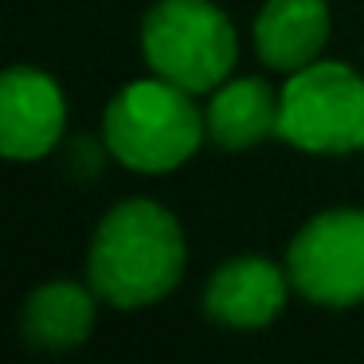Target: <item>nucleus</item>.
Wrapping results in <instances>:
<instances>
[{
  "instance_id": "nucleus-3",
  "label": "nucleus",
  "mask_w": 364,
  "mask_h": 364,
  "mask_svg": "<svg viewBox=\"0 0 364 364\" xmlns=\"http://www.w3.org/2000/svg\"><path fill=\"white\" fill-rule=\"evenodd\" d=\"M141 51L153 75L204 95L231 75L239 40L212 0H157L141 20Z\"/></svg>"
},
{
  "instance_id": "nucleus-6",
  "label": "nucleus",
  "mask_w": 364,
  "mask_h": 364,
  "mask_svg": "<svg viewBox=\"0 0 364 364\" xmlns=\"http://www.w3.org/2000/svg\"><path fill=\"white\" fill-rule=\"evenodd\" d=\"M67 98L51 75L9 67L0 79V149L9 161H40L59 145Z\"/></svg>"
},
{
  "instance_id": "nucleus-1",
  "label": "nucleus",
  "mask_w": 364,
  "mask_h": 364,
  "mask_svg": "<svg viewBox=\"0 0 364 364\" xmlns=\"http://www.w3.org/2000/svg\"><path fill=\"white\" fill-rule=\"evenodd\" d=\"M184 231L157 200H122L95 228L87 278L102 301L118 309H145L173 294L184 274Z\"/></svg>"
},
{
  "instance_id": "nucleus-8",
  "label": "nucleus",
  "mask_w": 364,
  "mask_h": 364,
  "mask_svg": "<svg viewBox=\"0 0 364 364\" xmlns=\"http://www.w3.org/2000/svg\"><path fill=\"white\" fill-rule=\"evenodd\" d=\"M329 40L325 0H267L255 20V51L274 71H301L317 63Z\"/></svg>"
},
{
  "instance_id": "nucleus-2",
  "label": "nucleus",
  "mask_w": 364,
  "mask_h": 364,
  "mask_svg": "<svg viewBox=\"0 0 364 364\" xmlns=\"http://www.w3.org/2000/svg\"><path fill=\"white\" fill-rule=\"evenodd\" d=\"M208 126L192 106V90L161 79H137L114 95L102 118V141L134 173L181 168L200 149Z\"/></svg>"
},
{
  "instance_id": "nucleus-9",
  "label": "nucleus",
  "mask_w": 364,
  "mask_h": 364,
  "mask_svg": "<svg viewBox=\"0 0 364 364\" xmlns=\"http://www.w3.org/2000/svg\"><path fill=\"white\" fill-rule=\"evenodd\" d=\"M282 118V95L262 79H231L212 95V106L204 114L208 137L228 153H243L262 145L267 137H278Z\"/></svg>"
},
{
  "instance_id": "nucleus-4",
  "label": "nucleus",
  "mask_w": 364,
  "mask_h": 364,
  "mask_svg": "<svg viewBox=\"0 0 364 364\" xmlns=\"http://www.w3.org/2000/svg\"><path fill=\"white\" fill-rule=\"evenodd\" d=\"M278 137L314 157H345L364 149V75L317 59L282 87Z\"/></svg>"
},
{
  "instance_id": "nucleus-7",
  "label": "nucleus",
  "mask_w": 364,
  "mask_h": 364,
  "mask_svg": "<svg viewBox=\"0 0 364 364\" xmlns=\"http://www.w3.org/2000/svg\"><path fill=\"white\" fill-rule=\"evenodd\" d=\"M286 278L259 255L228 259L204 286V314L228 329H262L286 309Z\"/></svg>"
},
{
  "instance_id": "nucleus-10",
  "label": "nucleus",
  "mask_w": 364,
  "mask_h": 364,
  "mask_svg": "<svg viewBox=\"0 0 364 364\" xmlns=\"http://www.w3.org/2000/svg\"><path fill=\"white\" fill-rule=\"evenodd\" d=\"M90 290L79 282H48L28 294L24 314H20L28 345L48 348V353H67L82 345L95 329V294Z\"/></svg>"
},
{
  "instance_id": "nucleus-5",
  "label": "nucleus",
  "mask_w": 364,
  "mask_h": 364,
  "mask_svg": "<svg viewBox=\"0 0 364 364\" xmlns=\"http://www.w3.org/2000/svg\"><path fill=\"white\" fill-rule=\"evenodd\" d=\"M286 274L301 298L329 309L364 301V208H329L294 235Z\"/></svg>"
}]
</instances>
